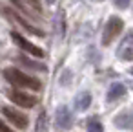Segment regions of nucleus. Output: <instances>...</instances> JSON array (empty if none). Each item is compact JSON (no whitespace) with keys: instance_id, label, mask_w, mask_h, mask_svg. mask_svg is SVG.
<instances>
[{"instance_id":"ddd939ff","label":"nucleus","mask_w":133,"mask_h":132,"mask_svg":"<svg viewBox=\"0 0 133 132\" xmlns=\"http://www.w3.org/2000/svg\"><path fill=\"white\" fill-rule=\"evenodd\" d=\"M118 57H122L124 61H133V48H120Z\"/></svg>"},{"instance_id":"f8f14e48","label":"nucleus","mask_w":133,"mask_h":132,"mask_svg":"<svg viewBox=\"0 0 133 132\" xmlns=\"http://www.w3.org/2000/svg\"><path fill=\"white\" fill-rule=\"evenodd\" d=\"M20 62L26 64V66H29V68H33V70H46L44 64H40V62H33V61H28L26 57H20Z\"/></svg>"},{"instance_id":"f03ea898","label":"nucleus","mask_w":133,"mask_h":132,"mask_svg":"<svg viewBox=\"0 0 133 132\" xmlns=\"http://www.w3.org/2000/svg\"><path fill=\"white\" fill-rule=\"evenodd\" d=\"M122 30H124V22H122L118 17H111V19L106 22V28H104V33H102V46L111 44L113 39L122 33Z\"/></svg>"},{"instance_id":"20e7f679","label":"nucleus","mask_w":133,"mask_h":132,"mask_svg":"<svg viewBox=\"0 0 133 132\" xmlns=\"http://www.w3.org/2000/svg\"><path fill=\"white\" fill-rule=\"evenodd\" d=\"M9 99L15 105L22 106V108H33L37 105V97L31 95V94H28V92H22V90H13L9 94Z\"/></svg>"},{"instance_id":"7ed1b4c3","label":"nucleus","mask_w":133,"mask_h":132,"mask_svg":"<svg viewBox=\"0 0 133 132\" xmlns=\"http://www.w3.org/2000/svg\"><path fill=\"white\" fill-rule=\"evenodd\" d=\"M11 39L18 44V48H22V50H24V51H28L29 55H35V57H44V51H42L37 44H33L31 41H28L26 37H22L20 33L13 31V33H11Z\"/></svg>"},{"instance_id":"423d86ee","label":"nucleus","mask_w":133,"mask_h":132,"mask_svg":"<svg viewBox=\"0 0 133 132\" xmlns=\"http://www.w3.org/2000/svg\"><path fill=\"white\" fill-rule=\"evenodd\" d=\"M55 121H57V125L60 128H69L73 125V114H71V110L68 106H64V105L58 106L57 114H55Z\"/></svg>"},{"instance_id":"a211bd4d","label":"nucleus","mask_w":133,"mask_h":132,"mask_svg":"<svg viewBox=\"0 0 133 132\" xmlns=\"http://www.w3.org/2000/svg\"><path fill=\"white\" fill-rule=\"evenodd\" d=\"M48 2H49V4H53V2H55V0H48Z\"/></svg>"},{"instance_id":"6e6552de","label":"nucleus","mask_w":133,"mask_h":132,"mask_svg":"<svg viewBox=\"0 0 133 132\" xmlns=\"http://www.w3.org/2000/svg\"><path fill=\"white\" fill-rule=\"evenodd\" d=\"M124 94H126V86H124L122 83H113V84L108 88L106 101H108V103H113V101H117L118 97H122Z\"/></svg>"},{"instance_id":"9b49d317","label":"nucleus","mask_w":133,"mask_h":132,"mask_svg":"<svg viewBox=\"0 0 133 132\" xmlns=\"http://www.w3.org/2000/svg\"><path fill=\"white\" fill-rule=\"evenodd\" d=\"M88 132H104V127H102V123H100L98 119L91 117V119L88 121Z\"/></svg>"},{"instance_id":"9d476101","label":"nucleus","mask_w":133,"mask_h":132,"mask_svg":"<svg viewBox=\"0 0 133 132\" xmlns=\"http://www.w3.org/2000/svg\"><path fill=\"white\" fill-rule=\"evenodd\" d=\"M55 30H57V35L62 39L66 35V19H64V13L58 11L55 15Z\"/></svg>"},{"instance_id":"2eb2a0df","label":"nucleus","mask_w":133,"mask_h":132,"mask_svg":"<svg viewBox=\"0 0 133 132\" xmlns=\"http://www.w3.org/2000/svg\"><path fill=\"white\" fill-rule=\"evenodd\" d=\"M113 4H115L118 9H128L129 4H131V0H113Z\"/></svg>"},{"instance_id":"f3484780","label":"nucleus","mask_w":133,"mask_h":132,"mask_svg":"<svg viewBox=\"0 0 133 132\" xmlns=\"http://www.w3.org/2000/svg\"><path fill=\"white\" fill-rule=\"evenodd\" d=\"M0 132H15V130H13V128H9L4 121H0Z\"/></svg>"},{"instance_id":"6ab92c4d","label":"nucleus","mask_w":133,"mask_h":132,"mask_svg":"<svg viewBox=\"0 0 133 132\" xmlns=\"http://www.w3.org/2000/svg\"><path fill=\"white\" fill-rule=\"evenodd\" d=\"M95 2H102V0H95Z\"/></svg>"},{"instance_id":"f257e3e1","label":"nucleus","mask_w":133,"mask_h":132,"mask_svg":"<svg viewBox=\"0 0 133 132\" xmlns=\"http://www.w3.org/2000/svg\"><path fill=\"white\" fill-rule=\"evenodd\" d=\"M4 77L11 84H15L17 88H29V90H40L42 88V83L37 77L20 72L18 68H6L4 70Z\"/></svg>"},{"instance_id":"39448f33","label":"nucleus","mask_w":133,"mask_h":132,"mask_svg":"<svg viewBox=\"0 0 133 132\" xmlns=\"http://www.w3.org/2000/svg\"><path fill=\"white\" fill-rule=\"evenodd\" d=\"M2 114L8 117V121H11L15 127H18V128H26L28 127V116L26 114H22L20 110H17V108H13V106H4L2 108Z\"/></svg>"},{"instance_id":"dca6fc26","label":"nucleus","mask_w":133,"mask_h":132,"mask_svg":"<svg viewBox=\"0 0 133 132\" xmlns=\"http://www.w3.org/2000/svg\"><path fill=\"white\" fill-rule=\"evenodd\" d=\"M44 127H46V114L42 112L38 116V125H37V132H44Z\"/></svg>"},{"instance_id":"0eeeda50","label":"nucleus","mask_w":133,"mask_h":132,"mask_svg":"<svg viewBox=\"0 0 133 132\" xmlns=\"http://www.w3.org/2000/svg\"><path fill=\"white\" fill-rule=\"evenodd\" d=\"M115 125L118 128H133V110H124L115 117Z\"/></svg>"},{"instance_id":"1a4fd4ad","label":"nucleus","mask_w":133,"mask_h":132,"mask_svg":"<svg viewBox=\"0 0 133 132\" xmlns=\"http://www.w3.org/2000/svg\"><path fill=\"white\" fill-rule=\"evenodd\" d=\"M91 105V95L88 92H80L77 97H75V106L77 110H88Z\"/></svg>"},{"instance_id":"4468645a","label":"nucleus","mask_w":133,"mask_h":132,"mask_svg":"<svg viewBox=\"0 0 133 132\" xmlns=\"http://www.w3.org/2000/svg\"><path fill=\"white\" fill-rule=\"evenodd\" d=\"M131 46H133V30L124 37V41H122V46H120V48H131Z\"/></svg>"}]
</instances>
